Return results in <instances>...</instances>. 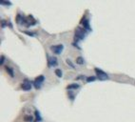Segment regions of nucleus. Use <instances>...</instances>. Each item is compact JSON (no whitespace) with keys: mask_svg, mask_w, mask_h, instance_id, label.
<instances>
[{"mask_svg":"<svg viewBox=\"0 0 135 122\" xmlns=\"http://www.w3.org/2000/svg\"><path fill=\"white\" fill-rule=\"evenodd\" d=\"M95 72H96V75H98V78H99L100 80H107L108 78V75L106 74L105 72H103L102 70H99V69H95Z\"/></svg>","mask_w":135,"mask_h":122,"instance_id":"1","label":"nucleus"},{"mask_svg":"<svg viewBox=\"0 0 135 122\" xmlns=\"http://www.w3.org/2000/svg\"><path fill=\"white\" fill-rule=\"evenodd\" d=\"M63 49H64V46L62 44L56 45V46H52V47H50V50L53 51L54 53H56V54L61 53V52L63 51Z\"/></svg>","mask_w":135,"mask_h":122,"instance_id":"2","label":"nucleus"},{"mask_svg":"<svg viewBox=\"0 0 135 122\" xmlns=\"http://www.w3.org/2000/svg\"><path fill=\"white\" fill-rule=\"evenodd\" d=\"M44 76L43 75H40V76H38V77L35 78V80H34V86H35L36 89H39L40 88V86H41V83L44 81Z\"/></svg>","mask_w":135,"mask_h":122,"instance_id":"3","label":"nucleus"},{"mask_svg":"<svg viewBox=\"0 0 135 122\" xmlns=\"http://www.w3.org/2000/svg\"><path fill=\"white\" fill-rule=\"evenodd\" d=\"M75 35H76V37H78L79 39H83V38H84V36H85L84 31H83L82 29H80V28L76 29V32H75Z\"/></svg>","mask_w":135,"mask_h":122,"instance_id":"4","label":"nucleus"},{"mask_svg":"<svg viewBox=\"0 0 135 122\" xmlns=\"http://www.w3.org/2000/svg\"><path fill=\"white\" fill-rule=\"evenodd\" d=\"M22 88L24 91H30V90L31 89V84H30V82H29L28 80H26L23 82Z\"/></svg>","mask_w":135,"mask_h":122,"instance_id":"5","label":"nucleus"},{"mask_svg":"<svg viewBox=\"0 0 135 122\" xmlns=\"http://www.w3.org/2000/svg\"><path fill=\"white\" fill-rule=\"evenodd\" d=\"M57 65V59L55 57H49V66H56Z\"/></svg>","mask_w":135,"mask_h":122,"instance_id":"6","label":"nucleus"},{"mask_svg":"<svg viewBox=\"0 0 135 122\" xmlns=\"http://www.w3.org/2000/svg\"><path fill=\"white\" fill-rule=\"evenodd\" d=\"M69 90H72V89H78L79 88V85L77 84H72V85H69V86L67 87Z\"/></svg>","mask_w":135,"mask_h":122,"instance_id":"7","label":"nucleus"},{"mask_svg":"<svg viewBox=\"0 0 135 122\" xmlns=\"http://www.w3.org/2000/svg\"><path fill=\"white\" fill-rule=\"evenodd\" d=\"M6 70H7V72L11 75V76H14V71H12V69H11V67H6Z\"/></svg>","mask_w":135,"mask_h":122,"instance_id":"8","label":"nucleus"},{"mask_svg":"<svg viewBox=\"0 0 135 122\" xmlns=\"http://www.w3.org/2000/svg\"><path fill=\"white\" fill-rule=\"evenodd\" d=\"M76 62H77V64L83 65V64H84V59H83V57L79 56V57H77V58H76Z\"/></svg>","mask_w":135,"mask_h":122,"instance_id":"9","label":"nucleus"},{"mask_svg":"<svg viewBox=\"0 0 135 122\" xmlns=\"http://www.w3.org/2000/svg\"><path fill=\"white\" fill-rule=\"evenodd\" d=\"M55 74H56V75H57L58 77H62V72H61V70L59 69H56L55 70Z\"/></svg>","mask_w":135,"mask_h":122,"instance_id":"10","label":"nucleus"},{"mask_svg":"<svg viewBox=\"0 0 135 122\" xmlns=\"http://www.w3.org/2000/svg\"><path fill=\"white\" fill-rule=\"evenodd\" d=\"M93 80H95V77H94V76H89V77L87 78V81H88V82H89V81H93Z\"/></svg>","mask_w":135,"mask_h":122,"instance_id":"11","label":"nucleus"},{"mask_svg":"<svg viewBox=\"0 0 135 122\" xmlns=\"http://www.w3.org/2000/svg\"><path fill=\"white\" fill-rule=\"evenodd\" d=\"M84 26H85V27H86V29H87V30L89 31V27H88V21H85V22H84Z\"/></svg>","mask_w":135,"mask_h":122,"instance_id":"12","label":"nucleus"},{"mask_svg":"<svg viewBox=\"0 0 135 122\" xmlns=\"http://www.w3.org/2000/svg\"><path fill=\"white\" fill-rule=\"evenodd\" d=\"M67 63L69 64V65H70V66H72V68H74V65L72 63V61L69 60V59H67Z\"/></svg>","mask_w":135,"mask_h":122,"instance_id":"13","label":"nucleus"},{"mask_svg":"<svg viewBox=\"0 0 135 122\" xmlns=\"http://www.w3.org/2000/svg\"><path fill=\"white\" fill-rule=\"evenodd\" d=\"M1 4H3V5H8V6H10L11 4V2H6V1H1Z\"/></svg>","mask_w":135,"mask_h":122,"instance_id":"14","label":"nucleus"},{"mask_svg":"<svg viewBox=\"0 0 135 122\" xmlns=\"http://www.w3.org/2000/svg\"><path fill=\"white\" fill-rule=\"evenodd\" d=\"M4 59H5V56H1V59H0V64L2 65L3 63H4Z\"/></svg>","mask_w":135,"mask_h":122,"instance_id":"15","label":"nucleus"}]
</instances>
